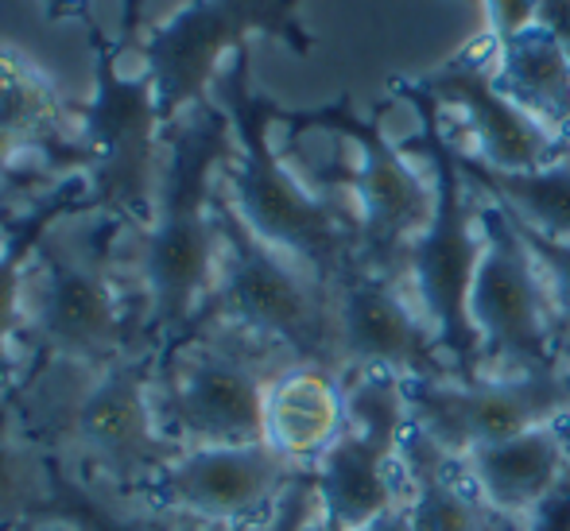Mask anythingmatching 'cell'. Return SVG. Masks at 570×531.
<instances>
[{"instance_id": "obj_1", "label": "cell", "mask_w": 570, "mask_h": 531, "mask_svg": "<svg viewBox=\"0 0 570 531\" xmlns=\"http://www.w3.org/2000/svg\"><path fill=\"white\" fill-rule=\"evenodd\" d=\"M233 156V128L218 101H203L164 128L156 210L120 233V260L144 307L151 350L183 342L203 322L222 272L218 179Z\"/></svg>"}, {"instance_id": "obj_2", "label": "cell", "mask_w": 570, "mask_h": 531, "mask_svg": "<svg viewBox=\"0 0 570 531\" xmlns=\"http://www.w3.org/2000/svg\"><path fill=\"white\" fill-rule=\"evenodd\" d=\"M214 101L226 109L233 128V156L222 167V195L233 214L284 256L315 272L323 284L361 264V233L350 195L311 187L272 140L279 109L253 82V43L240 47L214 82Z\"/></svg>"}, {"instance_id": "obj_3", "label": "cell", "mask_w": 570, "mask_h": 531, "mask_svg": "<svg viewBox=\"0 0 570 531\" xmlns=\"http://www.w3.org/2000/svg\"><path fill=\"white\" fill-rule=\"evenodd\" d=\"M12 407L75 470L144 493L179 454L156 407V350L106 368L31 365Z\"/></svg>"}, {"instance_id": "obj_4", "label": "cell", "mask_w": 570, "mask_h": 531, "mask_svg": "<svg viewBox=\"0 0 570 531\" xmlns=\"http://www.w3.org/2000/svg\"><path fill=\"white\" fill-rule=\"evenodd\" d=\"M120 233L117 222L75 214L39 240L23 299L31 365L106 368L151 350L140 295L120 260Z\"/></svg>"}, {"instance_id": "obj_5", "label": "cell", "mask_w": 570, "mask_h": 531, "mask_svg": "<svg viewBox=\"0 0 570 531\" xmlns=\"http://www.w3.org/2000/svg\"><path fill=\"white\" fill-rule=\"evenodd\" d=\"M396 94L420 117V144L428 156V171L435 183V210L428 229L415 237L404 264V287L420 315L435 330L443 353L454 361L458 376H478V337L470 330V284L481 260V195L465 183L454 156L446 112L420 82H396Z\"/></svg>"}, {"instance_id": "obj_6", "label": "cell", "mask_w": 570, "mask_h": 531, "mask_svg": "<svg viewBox=\"0 0 570 531\" xmlns=\"http://www.w3.org/2000/svg\"><path fill=\"white\" fill-rule=\"evenodd\" d=\"M292 353L233 326H198L156 353L159 423L179 446L264 442L268 389Z\"/></svg>"}, {"instance_id": "obj_7", "label": "cell", "mask_w": 570, "mask_h": 531, "mask_svg": "<svg viewBox=\"0 0 570 531\" xmlns=\"http://www.w3.org/2000/svg\"><path fill=\"white\" fill-rule=\"evenodd\" d=\"M94 51V94L78 106V148L82 179L90 190V214L117 222L120 229H140L156 210L164 179V117L148 70L125 75L120 47L98 23L86 20Z\"/></svg>"}, {"instance_id": "obj_8", "label": "cell", "mask_w": 570, "mask_h": 531, "mask_svg": "<svg viewBox=\"0 0 570 531\" xmlns=\"http://www.w3.org/2000/svg\"><path fill=\"white\" fill-rule=\"evenodd\" d=\"M222 272L198 326H233L292 353L299 365H323L342 376L334 287L279 248L264 245L226 203L218 187ZM195 326V330H198ZM190 330V334H195Z\"/></svg>"}, {"instance_id": "obj_9", "label": "cell", "mask_w": 570, "mask_h": 531, "mask_svg": "<svg viewBox=\"0 0 570 531\" xmlns=\"http://www.w3.org/2000/svg\"><path fill=\"white\" fill-rule=\"evenodd\" d=\"M307 0H187L159 23L140 31V70L156 86L159 117L175 125L195 106L210 101L226 62L253 36H268L292 55L315 51V36L299 20Z\"/></svg>"}, {"instance_id": "obj_10", "label": "cell", "mask_w": 570, "mask_h": 531, "mask_svg": "<svg viewBox=\"0 0 570 531\" xmlns=\"http://www.w3.org/2000/svg\"><path fill=\"white\" fill-rule=\"evenodd\" d=\"M279 125H287L292 140L303 132H331L357 148V164L345 179V195L357 214L361 268L404 284L407 253H412L415 237L428 229L431 210H435L431 171H415V164L404 156V148H396V140L384 132L381 120L357 117L350 98L311 112L284 109Z\"/></svg>"}, {"instance_id": "obj_11", "label": "cell", "mask_w": 570, "mask_h": 531, "mask_svg": "<svg viewBox=\"0 0 570 531\" xmlns=\"http://www.w3.org/2000/svg\"><path fill=\"white\" fill-rule=\"evenodd\" d=\"M481 260L470 284V330L478 337V376L540 373L563 361L556 303L540 264L520 240L517 225L481 195Z\"/></svg>"}, {"instance_id": "obj_12", "label": "cell", "mask_w": 570, "mask_h": 531, "mask_svg": "<svg viewBox=\"0 0 570 531\" xmlns=\"http://www.w3.org/2000/svg\"><path fill=\"white\" fill-rule=\"evenodd\" d=\"M342 396L345 426L334 446L311 465V478H315L318 512L345 531H357L404 501L396 454L412 412H407L404 376L384 368L342 373Z\"/></svg>"}, {"instance_id": "obj_13", "label": "cell", "mask_w": 570, "mask_h": 531, "mask_svg": "<svg viewBox=\"0 0 570 531\" xmlns=\"http://www.w3.org/2000/svg\"><path fill=\"white\" fill-rule=\"evenodd\" d=\"M412 426L462 462L470 450L570 420V361L520 376L404 381Z\"/></svg>"}, {"instance_id": "obj_14", "label": "cell", "mask_w": 570, "mask_h": 531, "mask_svg": "<svg viewBox=\"0 0 570 531\" xmlns=\"http://www.w3.org/2000/svg\"><path fill=\"white\" fill-rule=\"evenodd\" d=\"M299 465L268 442L240 446H183L144 493L183 520L256 528L272 517Z\"/></svg>"}, {"instance_id": "obj_15", "label": "cell", "mask_w": 570, "mask_h": 531, "mask_svg": "<svg viewBox=\"0 0 570 531\" xmlns=\"http://www.w3.org/2000/svg\"><path fill=\"white\" fill-rule=\"evenodd\" d=\"M338 365L384 368L404 381H454L458 368L443 353L435 330L420 315L404 284L368 268H350L334 287Z\"/></svg>"}, {"instance_id": "obj_16", "label": "cell", "mask_w": 570, "mask_h": 531, "mask_svg": "<svg viewBox=\"0 0 570 531\" xmlns=\"http://www.w3.org/2000/svg\"><path fill=\"white\" fill-rule=\"evenodd\" d=\"M420 86L439 101L443 112H458L465 128V140L458 144L473 159L497 167V171H532L563 159L570 140L543 128L535 117H528L512 98H504L493 78V62L485 55L458 51L439 70L420 78Z\"/></svg>"}, {"instance_id": "obj_17", "label": "cell", "mask_w": 570, "mask_h": 531, "mask_svg": "<svg viewBox=\"0 0 570 531\" xmlns=\"http://www.w3.org/2000/svg\"><path fill=\"white\" fill-rule=\"evenodd\" d=\"M75 214H90V190L82 175H67L39 190L31 203H23L0 245V396H12L31 368L23 350V299H28V272L36 248L55 225Z\"/></svg>"}, {"instance_id": "obj_18", "label": "cell", "mask_w": 570, "mask_h": 531, "mask_svg": "<svg viewBox=\"0 0 570 531\" xmlns=\"http://www.w3.org/2000/svg\"><path fill=\"white\" fill-rule=\"evenodd\" d=\"M0 120L43 159L55 179L82 175L78 106L62 98L59 82L12 43H0Z\"/></svg>"}, {"instance_id": "obj_19", "label": "cell", "mask_w": 570, "mask_h": 531, "mask_svg": "<svg viewBox=\"0 0 570 531\" xmlns=\"http://www.w3.org/2000/svg\"><path fill=\"white\" fill-rule=\"evenodd\" d=\"M563 423H548L517 434V439L489 442V446H478L462 458L473 493L497 517L524 520L570 473V442L563 439Z\"/></svg>"}, {"instance_id": "obj_20", "label": "cell", "mask_w": 570, "mask_h": 531, "mask_svg": "<svg viewBox=\"0 0 570 531\" xmlns=\"http://www.w3.org/2000/svg\"><path fill=\"white\" fill-rule=\"evenodd\" d=\"M345 426L342 376L323 365H287L272 381L264 404V442L311 470Z\"/></svg>"}, {"instance_id": "obj_21", "label": "cell", "mask_w": 570, "mask_h": 531, "mask_svg": "<svg viewBox=\"0 0 570 531\" xmlns=\"http://www.w3.org/2000/svg\"><path fill=\"white\" fill-rule=\"evenodd\" d=\"M183 517L159 509L148 493L82 473L51 450V489L39 512L47 531H175Z\"/></svg>"}, {"instance_id": "obj_22", "label": "cell", "mask_w": 570, "mask_h": 531, "mask_svg": "<svg viewBox=\"0 0 570 531\" xmlns=\"http://www.w3.org/2000/svg\"><path fill=\"white\" fill-rule=\"evenodd\" d=\"M400 489L415 531H485L489 504L473 493L462 462L407 423L400 439Z\"/></svg>"}, {"instance_id": "obj_23", "label": "cell", "mask_w": 570, "mask_h": 531, "mask_svg": "<svg viewBox=\"0 0 570 531\" xmlns=\"http://www.w3.org/2000/svg\"><path fill=\"white\" fill-rule=\"evenodd\" d=\"M493 78L504 98L570 140V59L551 31L532 23L509 43L493 47Z\"/></svg>"}, {"instance_id": "obj_24", "label": "cell", "mask_w": 570, "mask_h": 531, "mask_svg": "<svg viewBox=\"0 0 570 531\" xmlns=\"http://www.w3.org/2000/svg\"><path fill=\"white\" fill-rule=\"evenodd\" d=\"M454 156L465 183L478 195H485L489 203H497L501 210L517 217L520 225L543 233V237L570 240V151L563 159H556V164L532 167V171H497V167L473 159L458 144H454Z\"/></svg>"}, {"instance_id": "obj_25", "label": "cell", "mask_w": 570, "mask_h": 531, "mask_svg": "<svg viewBox=\"0 0 570 531\" xmlns=\"http://www.w3.org/2000/svg\"><path fill=\"white\" fill-rule=\"evenodd\" d=\"M51 489V450L16 415L12 396H0V531L39 524Z\"/></svg>"}, {"instance_id": "obj_26", "label": "cell", "mask_w": 570, "mask_h": 531, "mask_svg": "<svg viewBox=\"0 0 570 531\" xmlns=\"http://www.w3.org/2000/svg\"><path fill=\"white\" fill-rule=\"evenodd\" d=\"M504 214H509V210H504ZM509 222L517 225L520 240L528 245L532 260L540 264L543 284H548L551 303H556L559 334H563V345H567L570 342V240L543 237V233H535V229H528V225H520L512 214H509Z\"/></svg>"}, {"instance_id": "obj_27", "label": "cell", "mask_w": 570, "mask_h": 531, "mask_svg": "<svg viewBox=\"0 0 570 531\" xmlns=\"http://www.w3.org/2000/svg\"><path fill=\"white\" fill-rule=\"evenodd\" d=\"M318 512V493L311 470H303L299 478L287 485V493L279 496V504L272 509V517L264 520L256 531H307V524Z\"/></svg>"}, {"instance_id": "obj_28", "label": "cell", "mask_w": 570, "mask_h": 531, "mask_svg": "<svg viewBox=\"0 0 570 531\" xmlns=\"http://www.w3.org/2000/svg\"><path fill=\"white\" fill-rule=\"evenodd\" d=\"M481 16H485V43L501 47L512 36L528 31L540 12V0H478Z\"/></svg>"}, {"instance_id": "obj_29", "label": "cell", "mask_w": 570, "mask_h": 531, "mask_svg": "<svg viewBox=\"0 0 570 531\" xmlns=\"http://www.w3.org/2000/svg\"><path fill=\"white\" fill-rule=\"evenodd\" d=\"M520 531H570V473L520 520Z\"/></svg>"}, {"instance_id": "obj_30", "label": "cell", "mask_w": 570, "mask_h": 531, "mask_svg": "<svg viewBox=\"0 0 570 531\" xmlns=\"http://www.w3.org/2000/svg\"><path fill=\"white\" fill-rule=\"evenodd\" d=\"M535 23L556 36V43L563 47V55L570 59V0H540Z\"/></svg>"}, {"instance_id": "obj_31", "label": "cell", "mask_w": 570, "mask_h": 531, "mask_svg": "<svg viewBox=\"0 0 570 531\" xmlns=\"http://www.w3.org/2000/svg\"><path fill=\"white\" fill-rule=\"evenodd\" d=\"M144 31V0H120V12H117V47L120 51H128V47H136V39H140Z\"/></svg>"}, {"instance_id": "obj_32", "label": "cell", "mask_w": 570, "mask_h": 531, "mask_svg": "<svg viewBox=\"0 0 570 531\" xmlns=\"http://www.w3.org/2000/svg\"><path fill=\"white\" fill-rule=\"evenodd\" d=\"M43 4V16L51 23H59V20H90L94 16V4L90 0H39Z\"/></svg>"}, {"instance_id": "obj_33", "label": "cell", "mask_w": 570, "mask_h": 531, "mask_svg": "<svg viewBox=\"0 0 570 531\" xmlns=\"http://www.w3.org/2000/svg\"><path fill=\"white\" fill-rule=\"evenodd\" d=\"M357 531H415V528H412V517H407V504L400 501L396 509L381 512V517L368 520V524H365V528H357Z\"/></svg>"}, {"instance_id": "obj_34", "label": "cell", "mask_w": 570, "mask_h": 531, "mask_svg": "<svg viewBox=\"0 0 570 531\" xmlns=\"http://www.w3.org/2000/svg\"><path fill=\"white\" fill-rule=\"evenodd\" d=\"M23 203H31V198H12V195H0V245H4L8 229H12L16 214L23 210Z\"/></svg>"}, {"instance_id": "obj_35", "label": "cell", "mask_w": 570, "mask_h": 531, "mask_svg": "<svg viewBox=\"0 0 570 531\" xmlns=\"http://www.w3.org/2000/svg\"><path fill=\"white\" fill-rule=\"evenodd\" d=\"M261 528V524H256ZM256 528H229V524H206V520H179L175 531H256Z\"/></svg>"}, {"instance_id": "obj_36", "label": "cell", "mask_w": 570, "mask_h": 531, "mask_svg": "<svg viewBox=\"0 0 570 531\" xmlns=\"http://www.w3.org/2000/svg\"><path fill=\"white\" fill-rule=\"evenodd\" d=\"M485 531H520V520H509V517H497L493 509H489V524Z\"/></svg>"}, {"instance_id": "obj_37", "label": "cell", "mask_w": 570, "mask_h": 531, "mask_svg": "<svg viewBox=\"0 0 570 531\" xmlns=\"http://www.w3.org/2000/svg\"><path fill=\"white\" fill-rule=\"evenodd\" d=\"M307 531H345V528H338V524H334V520H326L323 512H315V520H311V524H307Z\"/></svg>"}, {"instance_id": "obj_38", "label": "cell", "mask_w": 570, "mask_h": 531, "mask_svg": "<svg viewBox=\"0 0 570 531\" xmlns=\"http://www.w3.org/2000/svg\"><path fill=\"white\" fill-rule=\"evenodd\" d=\"M563 357H567V361H570V342H567V345H563Z\"/></svg>"}, {"instance_id": "obj_39", "label": "cell", "mask_w": 570, "mask_h": 531, "mask_svg": "<svg viewBox=\"0 0 570 531\" xmlns=\"http://www.w3.org/2000/svg\"><path fill=\"white\" fill-rule=\"evenodd\" d=\"M23 531H47V528H23Z\"/></svg>"}]
</instances>
